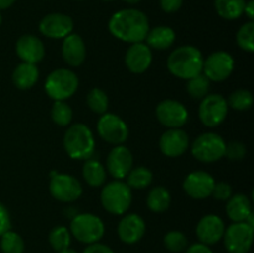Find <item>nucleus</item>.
Returning a JSON list of instances; mask_svg holds the SVG:
<instances>
[{"instance_id":"f257e3e1","label":"nucleus","mask_w":254,"mask_h":253,"mask_svg":"<svg viewBox=\"0 0 254 253\" xmlns=\"http://www.w3.org/2000/svg\"><path fill=\"white\" fill-rule=\"evenodd\" d=\"M108 29L114 37L129 44L143 42L148 35L149 20L138 9H123L112 15Z\"/></svg>"},{"instance_id":"f03ea898","label":"nucleus","mask_w":254,"mask_h":253,"mask_svg":"<svg viewBox=\"0 0 254 253\" xmlns=\"http://www.w3.org/2000/svg\"><path fill=\"white\" fill-rule=\"evenodd\" d=\"M166 66L169 72L178 78L190 79L202 73L203 56L197 47L185 45L169 55Z\"/></svg>"},{"instance_id":"7ed1b4c3","label":"nucleus","mask_w":254,"mask_h":253,"mask_svg":"<svg viewBox=\"0 0 254 253\" xmlns=\"http://www.w3.org/2000/svg\"><path fill=\"white\" fill-rule=\"evenodd\" d=\"M64 148L67 155L74 160H87L94 153L96 141L89 126L76 123L69 126L64 136Z\"/></svg>"},{"instance_id":"20e7f679","label":"nucleus","mask_w":254,"mask_h":253,"mask_svg":"<svg viewBox=\"0 0 254 253\" xmlns=\"http://www.w3.org/2000/svg\"><path fill=\"white\" fill-rule=\"evenodd\" d=\"M78 77L68 68H57L47 76L45 91L54 101H66L76 93L78 88Z\"/></svg>"},{"instance_id":"39448f33","label":"nucleus","mask_w":254,"mask_h":253,"mask_svg":"<svg viewBox=\"0 0 254 253\" xmlns=\"http://www.w3.org/2000/svg\"><path fill=\"white\" fill-rule=\"evenodd\" d=\"M131 200V189L121 180L107 184L101 192L102 206L112 215H124L130 207Z\"/></svg>"},{"instance_id":"423d86ee","label":"nucleus","mask_w":254,"mask_h":253,"mask_svg":"<svg viewBox=\"0 0 254 253\" xmlns=\"http://www.w3.org/2000/svg\"><path fill=\"white\" fill-rule=\"evenodd\" d=\"M69 232L81 243L91 245L102 240L106 232V226L103 221L93 213H78L72 218Z\"/></svg>"},{"instance_id":"0eeeda50","label":"nucleus","mask_w":254,"mask_h":253,"mask_svg":"<svg viewBox=\"0 0 254 253\" xmlns=\"http://www.w3.org/2000/svg\"><path fill=\"white\" fill-rule=\"evenodd\" d=\"M226 143L216 133H203L193 140L191 151L195 159L202 163H215L225 156Z\"/></svg>"},{"instance_id":"6e6552de","label":"nucleus","mask_w":254,"mask_h":253,"mask_svg":"<svg viewBox=\"0 0 254 253\" xmlns=\"http://www.w3.org/2000/svg\"><path fill=\"white\" fill-rule=\"evenodd\" d=\"M228 113V104L225 97L221 94H207L201 99L198 117L202 124L208 128L220 126Z\"/></svg>"},{"instance_id":"1a4fd4ad","label":"nucleus","mask_w":254,"mask_h":253,"mask_svg":"<svg viewBox=\"0 0 254 253\" xmlns=\"http://www.w3.org/2000/svg\"><path fill=\"white\" fill-rule=\"evenodd\" d=\"M222 238L228 253H248L253 243V228L246 222H233Z\"/></svg>"},{"instance_id":"9d476101","label":"nucleus","mask_w":254,"mask_h":253,"mask_svg":"<svg viewBox=\"0 0 254 253\" xmlns=\"http://www.w3.org/2000/svg\"><path fill=\"white\" fill-rule=\"evenodd\" d=\"M97 131L103 140L114 145L123 144L129 135V129L126 122L113 113L102 114L97 123Z\"/></svg>"},{"instance_id":"9b49d317","label":"nucleus","mask_w":254,"mask_h":253,"mask_svg":"<svg viewBox=\"0 0 254 253\" xmlns=\"http://www.w3.org/2000/svg\"><path fill=\"white\" fill-rule=\"evenodd\" d=\"M50 193L61 202H73L81 197L83 189L74 176L56 173L50 180Z\"/></svg>"},{"instance_id":"f8f14e48","label":"nucleus","mask_w":254,"mask_h":253,"mask_svg":"<svg viewBox=\"0 0 254 253\" xmlns=\"http://www.w3.org/2000/svg\"><path fill=\"white\" fill-rule=\"evenodd\" d=\"M233 69H235V60L228 52L216 51L203 60L202 73L210 81H225L232 74Z\"/></svg>"},{"instance_id":"ddd939ff","label":"nucleus","mask_w":254,"mask_h":253,"mask_svg":"<svg viewBox=\"0 0 254 253\" xmlns=\"http://www.w3.org/2000/svg\"><path fill=\"white\" fill-rule=\"evenodd\" d=\"M155 114L158 121L169 129L181 128L189 119V112L185 106L174 99L161 101L156 107Z\"/></svg>"},{"instance_id":"4468645a","label":"nucleus","mask_w":254,"mask_h":253,"mask_svg":"<svg viewBox=\"0 0 254 253\" xmlns=\"http://www.w3.org/2000/svg\"><path fill=\"white\" fill-rule=\"evenodd\" d=\"M39 30L49 39H64L72 34L73 20L71 16L61 12H52L42 17L39 24Z\"/></svg>"},{"instance_id":"2eb2a0df","label":"nucleus","mask_w":254,"mask_h":253,"mask_svg":"<svg viewBox=\"0 0 254 253\" xmlns=\"http://www.w3.org/2000/svg\"><path fill=\"white\" fill-rule=\"evenodd\" d=\"M215 186V179L202 170L192 171L185 178L183 188L185 192L195 200H203L211 196Z\"/></svg>"},{"instance_id":"dca6fc26","label":"nucleus","mask_w":254,"mask_h":253,"mask_svg":"<svg viewBox=\"0 0 254 253\" xmlns=\"http://www.w3.org/2000/svg\"><path fill=\"white\" fill-rule=\"evenodd\" d=\"M107 169L116 180L127 178L129 171L133 169V154L123 144L116 145L107 156Z\"/></svg>"},{"instance_id":"f3484780","label":"nucleus","mask_w":254,"mask_h":253,"mask_svg":"<svg viewBox=\"0 0 254 253\" xmlns=\"http://www.w3.org/2000/svg\"><path fill=\"white\" fill-rule=\"evenodd\" d=\"M225 222L217 215H206L196 226V236L201 243L211 246L220 242L225 233Z\"/></svg>"},{"instance_id":"a211bd4d","label":"nucleus","mask_w":254,"mask_h":253,"mask_svg":"<svg viewBox=\"0 0 254 253\" xmlns=\"http://www.w3.org/2000/svg\"><path fill=\"white\" fill-rule=\"evenodd\" d=\"M161 153L169 158L181 156L189 148V136L183 129L171 128L168 129L159 140Z\"/></svg>"},{"instance_id":"6ab92c4d","label":"nucleus","mask_w":254,"mask_h":253,"mask_svg":"<svg viewBox=\"0 0 254 253\" xmlns=\"http://www.w3.org/2000/svg\"><path fill=\"white\" fill-rule=\"evenodd\" d=\"M146 225L143 217L136 213L126 215L118 223V236L122 242L134 245L145 235Z\"/></svg>"},{"instance_id":"aec40b11","label":"nucleus","mask_w":254,"mask_h":253,"mask_svg":"<svg viewBox=\"0 0 254 253\" xmlns=\"http://www.w3.org/2000/svg\"><path fill=\"white\" fill-rule=\"evenodd\" d=\"M15 50L20 60L26 63L36 64L45 57L44 42L35 35L26 34L19 37L15 45Z\"/></svg>"},{"instance_id":"412c9836","label":"nucleus","mask_w":254,"mask_h":253,"mask_svg":"<svg viewBox=\"0 0 254 253\" xmlns=\"http://www.w3.org/2000/svg\"><path fill=\"white\" fill-rule=\"evenodd\" d=\"M153 61V54L150 47L144 42L131 44L127 50L126 64L133 73H143L150 67Z\"/></svg>"},{"instance_id":"4be33fe9","label":"nucleus","mask_w":254,"mask_h":253,"mask_svg":"<svg viewBox=\"0 0 254 253\" xmlns=\"http://www.w3.org/2000/svg\"><path fill=\"white\" fill-rule=\"evenodd\" d=\"M86 44L78 34H69L62 42V57L68 66L78 67L86 60Z\"/></svg>"},{"instance_id":"5701e85b","label":"nucleus","mask_w":254,"mask_h":253,"mask_svg":"<svg viewBox=\"0 0 254 253\" xmlns=\"http://www.w3.org/2000/svg\"><path fill=\"white\" fill-rule=\"evenodd\" d=\"M251 212H252V203L250 198L243 193H236L227 200L226 213L233 222H245Z\"/></svg>"},{"instance_id":"b1692460","label":"nucleus","mask_w":254,"mask_h":253,"mask_svg":"<svg viewBox=\"0 0 254 253\" xmlns=\"http://www.w3.org/2000/svg\"><path fill=\"white\" fill-rule=\"evenodd\" d=\"M39 74L36 64L21 62L12 72V83L19 89H30L36 84Z\"/></svg>"},{"instance_id":"393cba45","label":"nucleus","mask_w":254,"mask_h":253,"mask_svg":"<svg viewBox=\"0 0 254 253\" xmlns=\"http://www.w3.org/2000/svg\"><path fill=\"white\" fill-rule=\"evenodd\" d=\"M145 41L150 49L166 50L175 41V31L169 26H156L149 30Z\"/></svg>"},{"instance_id":"a878e982","label":"nucleus","mask_w":254,"mask_h":253,"mask_svg":"<svg viewBox=\"0 0 254 253\" xmlns=\"http://www.w3.org/2000/svg\"><path fill=\"white\" fill-rule=\"evenodd\" d=\"M82 174H83V179L86 180V183L92 188L102 186L107 178L104 166L94 159H87L83 169H82Z\"/></svg>"},{"instance_id":"bb28decb","label":"nucleus","mask_w":254,"mask_h":253,"mask_svg":"<svg viewBox=\"0 0 254 253\" xmlns=\"http://www.w3.org/2000/svg\"><path fill=\"white\" fill-rule=\"evenodd\" d=\"M171 202L170 192L164 186H155L150 190L146 197V206L150 211L156 213L164 212L169 208Z\"/></svg>"},{"instance_id":"cd10ccee","label":"nucleus","mask_w":254,"mask_h":253,"mask_svg":"<svg viewBox=\"0 0 254 253\" xmlns=\"http://www.w3.org/2000/svg\"><path fill=\"white\" fill-rule=\"evenodd\" d=\"M246 0H215V9L226 20L240 19L245 12Z\"/></svg>"},{"instance_id":"c85d7f7f","label":"nucleus","mask_w":254,"mask_h":253,"mask_svg":"<svg viewBox=\"0 0 254 253\" xmlns=\"http://www.w3.org/2000/svg\"><path fill=\"white\" fill-rule=\"evenodd\" d=\"M151 181H153V173L145 166H138L135 169H131L127 175V185L135 190L148 188Z\"/></svg>"},{"instance_id":"c756f323","label":"nucleus","mask_w":254,"mask_h":253,"mask_svg":"<svg viewBox=\"0 0 254 253\" xmlns=\"http://www.w3.org/2000/svg\"><path fill=\"white\" fill-rule=\"evenodd\" d=\"M49 242L56 252L68 250L71 245V232L64 226H56L49 233Z\"/></svg>"},{"instance_id":"7c9ffc66","label":"nucleus","mask_w":254,"mask_h":253,"mask_svg":"<svg viewBox=\"0 0 254 253\" xmlns=\"http://www.w3.org/2000/svg\"><path fill=\"white\" fill-rule=\"evenodd\" d=\"M208 89H210V79L203 73H200L197 76L192 77V78L188 79L186 91H188L189 96L191 98L202 99L203 97L208 94Z\"/></svg>"},{"instance_id":"2f4dec72","label":"nucleus","mask_w":254,"mask_h":253,"mask_svg":"<svg viewBox=\"0 0 254 253\" xmlns=\"http://www.w3.org/2000/svg\"><path fill=\"white\" fill-rule=\"evenodd\" d=\"M0 248L2 253H24L25 242L19 233L10 230L0 237Z\"/></svg>"},{"instance_id":"473e14b6","label":"nucleus","mask_w":254,"mask_h":253,"mask_svg":"<svg viewBox=\"0 0 254 253\" xmlns=\"http://www.w3.org/2000/svg\"><path fill=\"white\" fill-rule=\"evenodd\" d=\"M87 106L92 112L97 114L107 113L108 109V96L101 88H92L87 94Z\"/></svg>"},{"instance_id":"72a5a7b5","label":"nucleus","mask_w":254,"mask_h":253,"mask_svg":"<svg viewBox=\"0 0 254 253\" xmlns=\"http://www.w3.org/2000/svg\"><path fill=\"white\" fill-rule=\"evenodd\" d=\"M51 118L57 126H67L73 118V111L64 101H55L51 109Z\"/></svg>"},{"instance_id":"f704fd0d","label":"nucleus","mask_w":254,"mask_h":253,"mask_svg":"<svg viewBox=\"0 0 254 253\" xmlns=\"http://www.w3.org/2000/svg\"><path fill=\"white\" fill-rule=\"evenodd\" d=\"M227 104L236 111H248L253 106V94L247 89H237L230 94Z\"/></svg>"},{"instance_id":"c9c22d12","label":"nucleus","mask_w":254,"mask_h":253,"mask_svg":"<svg viewBox=\"0 0 254 253\" xmlns=\"http://www.w3.org/2000/svg\"><path fill=\"white\" fill-rule=\"evenodd\" d=\"M164 246L170 252L179 253L188 248L189 241L186 236L180 231H170L164 236Z\"/></svg>"},{"instance_id":"e433bc0d","label":"nucleus","mask_w":254,"mask_h":253,"mask_svg":"<svg viewBox=\"0 0 254 253\" xmlns=\"http://www.w3.org/2000/svg\"><path fill=\"white\" fill-rule=\"evenodd\" d=\"M237 44L247 52H254V22L248 21L240 27L237 32Z\"/></svg>"},{"instance_id":"4c0bfd02","label":"nucleus","mask_w":254,"mask_h":253,"mask_svg":"<svg viewBox=\"0 0 254 253\" xmlns=\"http://www.w3.org/2000/svg\"><path fill=\"white\" fill-rule=\"evenodd\" d=\"M247 154L246 145L241 141H231L230 144H226L225 156H227L230 160H242Z\"/></svg>"},{"instance_id":"58836bf2","label":"nucleus","mask_w":254,"mask_h":253,"mask_svg":"<svg viewBox=\"0 0 254 253\" xmlns=\"http://www.w3.org/2000/svg\"><path fill=\"white\" fill-rule=\"evenodd\" d=\"M211 196L220 201H227L232 196V186L228 183L221 181V183H215L213 190Z\"/></svg>"},{"instance_id":"ea45409f","label":"nucleus","mask_w":254,"mask_h":253,"mask_svg":"<svg viewBox=\"0 0 254 253\" xmlns=\"http://www.w3.org/2000/svg\"><path fill=\"white\" fill-rule=\"evenodd\" d=\"M11 230V218H10V213L7 208L0 202V237L4 235L5 232Z\"/></svg>"},{"instance_id":"a19ab883","label":"nucleus","mask_w":254,"mask_h":253,"mask_svg":"<svg viewBox=\"0 0 254 253\" xmlns=\"http://www.w3.org/2000/svg\"><path fill=\"white\" fill-rule=\"evenodd\" d=\"M184 0H160L161 9L165 12H176L181 6H183Z\"/></svg>"},{"instance_id":"79ce46f5","label":"nucleus","mask_w":254,"mask_h":253,"mask_svg":"<svg viewBox=\"0 0 254 253\" xmlns=\"http://www.w3.org/2000/svg\"><path fill=\"white\" fill-rule=\"evenodd\" d=\"M83 253H114L109 246L103 245V243H91L87 245V247L83 250Z\"/></svg>"},{"instance_id":"37998d69","label":"nucleus","mask_w":254,"mask_h":253,"mask_svg":"<svg viewBox=\"0 0 254 253\" xmlns=\"http://www.w3.org/2000/svg\"><path fill=\"white\" fill-rule=\"evenodd\" d=\"M185 253H213L210 246L205 245V243H193V245L188 246L185 250Z\"/></svg>"},{"instance_id":"c03bdc74","label":"nucleus","mask_w":254,"mask_h":253,"mask_svg":"<svg viewBox=\"0 0 254 253\" xmlns=\"http://www.w3.org/2000/svg\"><path fill=\"white\" fill-rule=\"evenodd\" d=\"M243 14L247 15V17L250 19V21H253V19H254V1L253 0L246 1L245 12H243Z\"/></svg>"},{"instance_id":"a18cd8bd","label":"nucleus","mask_w":254,"mask_h":253,"mask_svg":"<svg viewBox=\"0 0 254 253\" xmlns=\"http://www.w3.org/2000/svg\"><path fill=\"white\" fill-rule=\"evenodd\" d=\"M15 1L16 0H0V10H5L7 7L12 6Z\"/></svg>"},{"instance_id":"49530a36","label":"nucleus","mask_w":254,"mask_h":253,"mask_svg":"<svg viewBox=\"0 0 254 253\" xmlns=\"http://www.w3.org/2000/svg\"><path fill=\"white\" fill-rule=\"evenodd\" d=\"M245 222L247 223L248 226H251V227L254 228V213H253V211L250 213V215L247 216V218L245 220Z\"/></svg>"},{"instance_id":"de8ad7c7","label":"nucleus","mask_w":254,"mask_h":253,"mask_svg":"<svg viewBox=\"0 0 254 253\" xmlns=\"http://www.w3.org/2000/svg\"><path fill=\"white\" fill-rule=\"evenodd\" d=\"M123 1H126L127 4H130V5H135L138 4V2H140L141 0H123Z\"/></svg>"},{"instance_id":"09e8293b","label":"nucleus","mask_w":254,"mask_h":253,"mask_svg":"<svg viewBox=\"0 0 254 253\" xmlns=\"http://www.w3.org/2000/svg\"><path fill=\"white\" fill-rule=\"evenodd\" d=\"M56 253H77L76 251H73V250H64V251H61V252H56Z\"/></svg>"},{"instance_id":"8fccbe9b","label":"nucleus","mask_w":254,"mask_h":253,"mask_svg":"<svg viewBox=\"0 0 254 253\" xmlns=\"http://www.w3.org/2000/svg\"><path fill=\"white\" fill-rule=\"evenodd\" d=\"M1 21H2V17H1V14H0V25H1Z\"/></svg>"},{"instance_id":"3c124183","label":"nucleus","mask_w":254,"mask_h":253,"mask_svg":"<svg viewBox=\"0 0 254 253\" xmlns=\"http://www.w3.org/2000/svg\"><path fill=\"white\" fill-rule=\"evenodd\" d=\"M103 1H113V0H103Z\"/></svg>"},{"instance_id":"603ef678","label":"nucleus","mask_w":254,"mask_h":253,"mask_svg":"<svg viewBox=\"0 0 254 253\" xmlns=\"http://www.w3.org/2000/svg\"><path fill=\"white\" fill-rule=\"evenodd\" d=\"M78 1H81V0H78Z\"/></svg>"}]
</instances>
